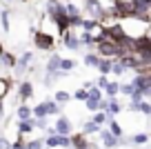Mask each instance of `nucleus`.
Instances as JSON below:
<instances>
[{
  "label": "nucleus",
  "mask_w": 151,
  "mask_h": 149,
  "mask_svg": "<svg viewBox=\"0 0 151 149\" xmlns=\"http://www.w3.org/2000/svg\"><path fill=\"white\" fill-rule=\"evenodd\" d=\"M107 111L116 116V114H120V111H122V105H120L118 100H116V98H109V109H107Z\"/></svg>",
  "instance_id": "nucleus-20"
},
{
  "label": "nucleus",
  "mask_w": 151,
  "mask_h": 149,
  "mask_svg": "<svg viewBox=\"0 0 151 149\" xmlns=\"http://www.w3.org/2000/svg\"><path fill=\"white\" fill-rule=\"evenodd\" d=\"M100 140H102V145L107 149H113L120 145V138L116 134H111V129H100Z\"/></svg>",
  "instance_id": "nucleus-3"
},
{
  "label": "nucleus",
  "mask_w": 151,
  "mask_h": 149,
  "mask_svg": "<svg viewBox=\"0 0 151 149\" xmlns=\"http://www.w3.org/2000/svg\"><path fill=\"white\" fill-rule=\"evenodd\" d=\"M80 42H82V47H96V33L93 31H85L82 29V33H80Z\"/></svg>",
  "instance_id": "nucleus-11"
},
{
  "label": "nucleus",
  "mask_w": 151,
  "mask_h": 149,
  "mask_svg": "<svg viewBox=\"0 0 151 149\" xmlns=\"http://www.w3.org/2000/svg\"><path fill=\"white\" fill-rule=\"evenodd\" d=\"M136 91V85L133 82H124V85H120V93H122V96H129L131 98V93Z\"/></svg>",
  "instance_id": "nucleus-25"
},
{
  "label": "nucleus",
  "mask_w": 151,
  "mask_h": 149,
  "mask_svg": "<svg viewBox=\"0 0 151 149\" xmlns=\"http://www.w3.org/2000/svg\"><path fill=\"white\" fill-rule=\"evenodd\" d=\"M100 58H102V56H100L98 51H87L85 54V65L87 67H98L100 65Z\"/></svg>",
  "instance_id": "nucleus-12"
},
{
  "label": "nucleus",
  "mask_w": 151,
  "mask_h": 149,
  "mask_svg": "<svg viewBox=\"0 0 151 149\" xmlns=\"http://www.w3.org/2000/svg\"><path fill=\"white\" fill-rule=\"evenodd\" d=\"M109 129H111V134H116V136H118V138L122 136V127H120L116 120H111V122H109Z\"/></svg>",
  "instance_id": "nucleus-29"
},
{
  "label": "nucleus",
  "mask_w": 151,
  "mask_h": 149,
  "mask_svg": "<svg viewBox=\"0 0 151 149\" xmlns=\"http://www.w3.org/2000/svg\"><path fill=\"white\" fill-rule=\"evenodd\" d=\"M62 45H65L69 51H76V49L82 47V42H80V36H78L73 29H67V31L62 33Z\"/></svg>",
  "instance_id": "nucleus-2"
},
{
  "label": "nucleus",
  "mask_w": 151,
  "mask_h": 149,
  "mask_svg": "<svg viewBox=\"0 0 151 149\" xmlns=\"http://www.w3.org/2000/svg\"><path fill=\"white\" fill-rule=\"evenodd\" d=\"M104 89L102 87H98V85H93V87H91L89 89V98H96V100H102V98H104Z\"/></svg>",
  "instance_id": "nucleus-22"
},
{
  "label": "nucleus",
  "mask_w": 151,
  "mask_h": 149,
  "mask_svg": "<svg viewBox=\"0 0 151 149\" xmlns=\"http://www.w3.org/2000/svg\"><path fill=\"white\" fill-rule=\"evenodd\" d=\"M53 98H56V100H58L60 105H65V103H69L71 98H73V93H69V91H62V89H60V91H56V96H53Z\"/></svg>",
  "instance_id": "nucleus-19"
},
{
  "label": "nucleus",
  "mask_w": 151,
  "mask_h": 149,
  "mask_svg": "<svg viewBox=\"0 0 151 149\" xmlns=\"http://www.w3.org/2000/svg\"><path fill=\"white\" fill-rule=\"evenodd\" d=\"M33 129H36V116L18 122V136H27V134H31Z\"/></svg>",
  "instance_id": "nucleus-6"
},
{
  "label": "nucleus",
  "mask_w": 151,
  "mask_h": 149,
  "mask_svg": "<svg viewBox=\"0 0 151 149\" xmlns=\"http://www.w3.org/2000/svg\"><path fill=\"white\" fill-rule=\"evenodd\" d=\"M96 85H98V87H102V89H104V87H107V85H109V80H107V76H104V74H102V76H100V78H98V82H96Z\"/></svg>",
  "instance_id": "nucleus-34"
},
{
  "label": "nucleus",
  "mask_w": 151,
  "mask_h": 149,
  "mask_svg": "<svg viewBox=\"0 0 151 149\" xmlns=\"http://www.w3.org/2000/svg\"><path fill=\"white\" fill-rule=\"evenodd\" d=\"M65 11H67L69 16H78V14H82L80 7L76 5V2H65Z\"/></svg>",
  "instance_id": "nucleus-24"
},
{
  "label": "nucleus",
  "mask_w": 151,
  "mask_h": 149,
  "mask_svg": "<svg viewBox=\"0 0 151 149\" xmlns=\"http://www.w3.org/2000/svg\"><path fill=\"white\" fill-rule=\"evenodd\" d=\"M82 131H85L87 136H89V134H100V125L96 120H87L85 125H82Z\"/></svg>",
  "instance_id": "nucleus-15"
},
{
  "label": "nucleus",
  "mask_w": 151,
  "mask_h": 149,
  "mask_svg": "<svg viewBox=\"0 0 151 149\" xmlns=\"http://www.w3.org/2000/svg\"><path fill=\"white\" fill-rule=\"evenodd\" d=\"M111 69H113V58H100V65H98V71L100 74H111Z\"/></svg>",
  "instance_id": "nucleus-13"
},
{
  "label": "nucleus",
  "mask_w": 151,
  "mask_h": 149,
  "mask_svg": "<svg viewBox=\"0 0 151 149\" xmlns=\"http://www.w3.org/2000/svg\"><path fill=\"white\" fill-rule=\"evenodd\" d=\"M124 71H127V67L122 65V60H120V58H113V69H111V74H116V76H122Z\"/></svg>",
  "instance_id": "nucleus-18"
},
{
  "label": "nucleus",
  "mask_w": 151,
  "mask_h": 149,
  "mask_svg": "<svg viewBox=\"0 0 151 149\" xmlns=\"http://www.w3.org/2000/svg\"><path fill=\"white\" fill-rule=\"evenodd\" d=\"M33 116H36V118H47L49 116V109H47V103H45V100L33 107Z\"/></svg>",
  "instance_id": "nucleus-14"
},
{
  "label": "nucleus",
  "mask_w": 151,
  "mask_h": 149,
  "mask_svg": "<svg viewBox=\"0 0 151 149\" xmlns=\"http://www.w3.org/2000/svg\"><path fill=\"white\" fill-rule=\"evenodd\" d=\"M0 25H2V31L9 33L11 22H9V11H7V9H2V14H0Z\"/></svg>",
  "instance_id": "nucleus-17"
},
{
  "label": "nucleus",
  "mask_w": 151,
  "mask_h": 149,
  "mask_svg": "<svg viewBox=\"0 0 151 149\" xmlns=\"http://www.w3.org/2000/svg\"><path fill=\"white\" fill-rule=\"evenodd\" d=\"M2 111H5V98L0 96V116H2Z\"/></svg>",
  "instance_id": "nucleus-35"
},
{
  "label": "nucleus",
  "mask_w": 151,
  "mask_h": 149,
  "mask_svg": "<svg viewBox=\"0 0 151 149\" xmlns=\"http://www.w3.org/2000/svg\"><path fill=\"white\" fill-rule=\"evenodd\" d=\"M73 67H76V62L71 58H62V65H60L62 71H73Z\"/></svg>",
  "instance_id": "nucleus-26"
},
{
  "label": "nucleus",
  "mask_w": 151,
  "mask_h": 149,
  "mask_svg": "<svg viewBox=\"0 0 151 149\" xmlns=\"http://www.w3.org/2000/svg\"><path fill=\"white\" fill-rule=\"evenodd\" d=\"M47 142H42V140H29V147L31 149H42Z\"/></svg>",
  "instance_id": "nucleus-32"
},
{
  "label": "nucleus",
  "mask_w": 151,
  "mask_h": 149,
  "mask_svg": "<svg viewBox=\"0 0 151 149\" xmlns=\"http://www.w3.org/2000/svg\"><path fill=\"white\" fill-rule=\"evenodd\" d=\"M14 147V142H9V138H5V136H0V149H11Z\"/></svg>",
  "instance_id": "nucleus-31"
},
{
  "label": "nucleus",
  "mask_w": 151,
  "mask_h": 149,
  "mask_svg": "<svg viewBox=\"0 0 151 149\" xmlns=\"http://www.w3.org/2000/svg\"><path fill=\"white\" fill-rule=\"evenodd\" d=\"M56 131H58V134H62V136H71V131H73V125H71L69 118L58 116V120H56Z\"/></svg>",
  "instance_id": "nucleus-4"
},
{
  "label": "nucleus",
  "mask_w": 151,
  "mask_h": 149,
  "mask_svg": "<svg viewBox=\"0 0 151 149\" xmlns=\"http://www.w3.org/2000/svg\"><path fill=\"white\" fill-rule=\"evenodd\" d=\"M131 140H133V145H145V142H149V136L147 134H136V136H131Z\"/></svg>",
  "instance_id": "nucleus-27"
},
{
  "label": "nucleus",
  "mask_w": 151,
  "mask_h": 149,
  "mask_svg": "<svg viewBox=\"0 0 151 149\" xmlns=\"http://www.w3.org/2000/svg\"><path fill=\"white\" fill-rule=\"evenodd\" d=\"M104 93H107L109 98H118V93H120V85H118V82H109L107 87H104Z\"/></svg>",
  "instance_id": "nucleus-16"
},
{
  "label": "nucleus",
  "mask_w": 151,
  "mask_h": 149,
  "mask_svg": "<svg viewBox=\"0 0 151 149\" xmlns=\"http://www.w3.org/2000/svg\"><path fill=\"white\" fill-rule=\"evenodd\" d=\"M60 65H62V58L58 56V54H51L47 60V74H56V71H60Z\"/></svg>",
  "instance_id": "nucleus-9"
},
{
  "label": "nucleus",
  "mask_w": 151,
  "mask_h": 149,
  "mask_svg": "<svg viewBox=\"0 0 151 149\" xmlns=\"http://www.w3.org/2000/svg\"><path fill=\"white\" fill-rule=\"evenodd\" d=\"M16 116H18V120H27V118H33V107H29L27 103H22L18 109H16Z\"/></svg>",
  "instance_id": "nucleus-10"
},
{
  "label": "nucleus",
  "mask_w": 151,
  "mask_h": 149,
  "mask_svg": "<svg viewBox=\"0 0 151 149\" xmlns=\"http://www.w3.org/2000/svg\"><path fill=\"white\" fill-rule=\"evenodd\" d=\"M138 111H140V114H145V116H151V105L147 103V100H142V103L138 105Z\"/></svg>",
  "instance_id": "nucleus-28"
},
{
  "label": "nucleus",
  "mask_w": 151,
  "mask_h": 149,
  "mask_svg": "<svg viewBox=\"0 0 151 149\" xmlns=\"http://www.w3.org/2000/svg\"><path fill=\"white\" fill-rule=\"evenodd\" d=\"M31 60H33V54H31V51H24V54H20V56H18V65H16L14 69L18 71V74H22V71L27 69L29 65H31Z\"/></svg>",
  "instance_id": "nucleus-5"
},
{
  "label": "nucleus",
  "mask_w": 151,
  "mask_h": 149,
  "mask_svg": "<svg viewBox=\"0 0 151 149\" xmlns=\"http://www.w3.org/2000/svg\"><path fill=\"white\" fill-rule=\"evenodd\" d=\"M33 45H36V49H40V51H51L53 47H56V40H53V36L47 33V31H36L33 33Z\"/></svg>",
  "instance_id": "nucleus-1"
},
{
  "label": "nucleus",
  "mask_w": 151,
  "mask_h": 149,
  "mask_svg": "<svg viewBox=\"0 0 151 149\" xmlns=\"http://www.w3.org/2000/svg\"><path fill=\"white\" fill-rule=\"evenodd\" d=\"M18 96H20V100H22V103H27L29 98L33 96V85L29 82V80L20 82V87H18Z\"/></svg>",
  "instance_id": "nucleus-8"
},
{
  "label": "nucleus",
  "mask_w": 151,
  "mask_h": 149,
  "mask_svg": "<svg viewBox=\"0 0 151 149\" xmlns=\"http://www.w3.org/2000/svg\"><path fill=\"white\" fill-rule=\"evenodd\" d=\"M5 2H11V0H5Z\"/></svg>",
  "instance_id": "nucleus-36"
},
{
  "label": "nucleus",
  "mask_w": 151,
  "mask_h": 149,
  "mask_svg": "<svg viewBox=\"0 0 151 149\" xmlns=\"http://www.w3.org/2000/svg\"><path fill=\"white\" fill-rule=\"evenodd\" d=\"M11 149H31V147H29V142H24V140H22V136H18V140L14 142V147H11Z\"/></svg>",
  "instance_id": "nucleus-30"
},
{
  "label": "nucleus",
  "mask_w": 151,
  "mask_h": 149,
  "mask_svg": "<svg viewBox=\"0 0 151 149\" xmlns=\"http://www.w3.org/2000/svg\"><path fill=\"white\" fill-rule=\"evenodd\" d=\"M89 145H91V142L87 140V134H85V131L71 136V147H73V149H85V147H89Z\"/></svg>",
  "instance_id": "nucleus-7"
},
{
  "label": "nucleus",
  "mask_w": 151,
  "mask_h": 149,
  "mask_svg": "<svg viewBox=\"0 0 151 149\" xmlns=\"http://www.w3.org/2000/svg\"><path fill=\"white\" fill-rule=\"evenodd\" d=\"M73 98H76V100H80V103H85L87 98H89V89H87V87L76 89V91H73Z\"/></svg>",
  "instance_id": "nucleus-23"
},
{
  "label": "nucleus",
  "mask_w": 151,
  "mask_h": 149,
  "mask_svg": "<svg viewBox=\"0 0 151 149\" xmlns=\"http://www.w3.org/2000/svg\"><path fill=\"white\" fill-rule=\"evenodd\" d=\"M36 129H47V118H36Z\"/></svg>",
  "instance_id": "nucleus-33"
},
{
  "label": "nucleus",
  "mask_w": 151,
  "mask_h": 149,
  "mask_svg": "<svg viewBox=\"0 0 151 149\" xmlns=\"http://www.w3.org/2000/svg\"><path fill=\"white\" fill-rule=\"evenodd\" d=\"M85 107H87V111H100V100H96V98H87Z\"/></svg>",
  "instance_id": "nucleus-21"
}]
</instances>
